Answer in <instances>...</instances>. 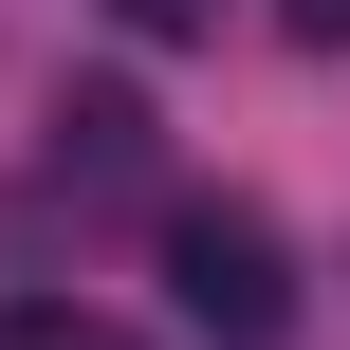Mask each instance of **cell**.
I'll return each instance as SVG.
<instances>
[{
    "instance_id": "2",
    "label": "cell",
    "mask_w": 350,
    "mask_h": 350,
    "mask_svg": "<svg viewBox=\"0 0 350 350\" xmlns=\"http://www.w3.org/2000/svg\"><path fill=\"white\" fill-rule=\"evenodd\" d=\"M0 350H148V332H111L92 295H0Z\"/></svg>"
},
{
    "instance_id": "3",
    "label": "cell",
    "mask_w": 350,
    "mask_h": 350,
    "mask_svg": "<svg viewBox=\"0 0 350 350\" xmlns=\"http://www.w3.org/2000/svg\"><path fill=\"white\" fill-rule=\"evenodd\" d=\"M129 37H221V0H111Z\"/></svg>"
},
{
    "instance_id": "1",
    "label": "cell",
    "mask_w": 350,
    "mask_h": 350,
    "mask_svg": "<svg viewBox=\"0 0 350 350\" xmlns=\"http://www.w3.org/2000/svg\"><path fill=\"white\" fill-rule=\"evenodd\" d=\"M166 295H185L203 350H277L295 332V240L258 203H166Z\"/></svg>"
},
{
    "instance_id": "4",
    "label": "cell",
    "mask_w": 350,
    "mask_h": 350,
    "mask_svg": "<svg viewBox=\"0 0 350 350\" xmlns=\"http://www.w3.org/2000/svg\"><path fill=\"white\" fill-rule=\"evenodd\" d=\"M277 18H295V37H314V55H350V0H277Z\"/></svg>"
}]
</instances>
